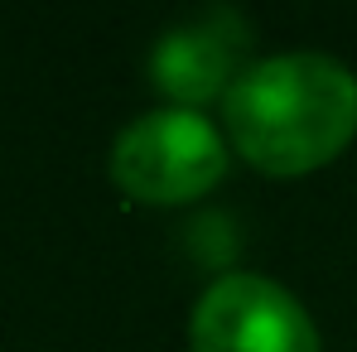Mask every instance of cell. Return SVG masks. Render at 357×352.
<instances>
[{
    "label": "cell",
    "instance_id": "cell-2",
    "mask_svg": "<svg viewBox=\"0 0 357 352\" xmlns=\"http://www.w3.org/2000/svg\"><path fill=\"white\" fill-rule=\"evenodd\" d=\"M227 135L193 107H150L112 140V183L135 203H188L227 174Z\"/></svg>",
    "mask_w": 357,
    "mask_h": 352
},
{
    "label": "cell",
    "instance_id": "cell-1",
    "mask_svg": "<svg viewBox=\"0 0 357 352\" xmlns=\"http://www.w3.org/2000/svg\"><path fill=\"white\" fill-rule=\"evenodd\" d=\"M222 125L246 164L309 174L357 135V72L324 49L256 59L222 97Z\"/></svg>",
    "mask_w": 357,
    "mask_h": 352
},
{
    "label": "cell",
    "instance_id": "cell-3",
    "mask_svg": "<svg viewBox=\"0 0 357 352\" xmlns=\"http://www.w3.org/2000/svg\"><path fill=\"white\" fill-rule=\"evenodd\" d=\"M188 352H324V338L280 280L222 270L188 314Z\"/></svg>",
    "mask_w": 357,
    "mask_h": 352
},
{
    "label": "cell",
    "instance_id": "cell-4",
    "mask_svg": "<svg viewBox=\"0 0 357 352\" xmlns=\"http://www.w3.org/2000/svg\"><path fill=\"white\" fill-rule=\"evenodd\" d=\"M251 20L232 5H203L169 24L155 49H150V82L169 97V107H203L222 102L246 72V49H251Z\"/></svg>",
    "mask_w": 357,
    "mask_h": 352
}]
</instances>
